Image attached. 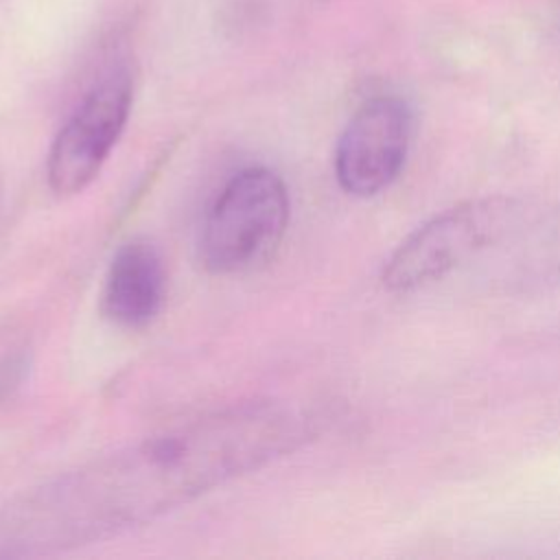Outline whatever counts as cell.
<instances>
[{
    "label": "cell",
    "instance_id": "1",
    "mask_svg": "<svg viewBox=\"0 0 560 560\" xmlns=\"http://www.w3.org/2000/svg\"><path fill=\"white\" fill-rule=\"evenodd\" d=\"M278 402H247L94 459L0 510V556L88 545L151 523L304 440Z\"/></svg>",
    "mask_w": 560,
    "mask_h": 560
},
{
    "label": "cell",
    "instance_id": "2",
    "mask_svg": "<svg viewBox=\"0 0 560 560\" xmlns=\"http://www.w3.org/2000/svg\"><path fill=\"white\" fill-rule=\"evenodd\" d=\"M289 192L278 173L249 166L234 173L210 203L199 232V260L214 276L249 271L280 245Z\"/></svg>",
    "mask_w": 560,
    "mask_h": 560
},
{
    "label": "cell",
    "instance_id": "3",
    "mask_svg": "<svg viewBox=\"0 0 560 560\" xmlns=\"http://www.w3.org/2000/svg\"><path fill=\"white\" fill-rule=\"evenodd\" d=\"M516 217L518 208L503 197L468 201L444 210L396 247L385 262L383 284L394 293H411L440 280L501 238Z\"/></svg>",
    "mask_w": 560,
    "mask_h": 560
},
{
    "label": "cell",
    "instance_id": "4",
    "mask_svg": "<svg viewBox=\"0 0 560 560\" xmlns=\"http://www.w3.org/2000/svg\"><path fill=\"white\" fill-rule=\"evenodd\" d=\"M131 103L133 77L125 66L107 70L90 88L48 151L46 177L55 195L70 197L92 184L125 131Z\"/></svg>",
    "mask_w": 560,
    "mask_h": 560
},
{
    "label": "cell",
    "instance_id": "5",
    "mask_svg": "<svg viewBox=\"0 0 560 560\" xmlns=\"http://www.w3.org/2000/svg\"><path fill=\"white\" fill-rule=\"evenodd\" d=\"M411 112L398 96H374L348 120L335 151L339 186L354 197H372L400 173L411 142Z\"/></svg>",
    "mask_w": 560,
    "mask_h": 560
},
{
    "label": "cell",
    "instance_id": "6",
    "mask_svg": "<svg viewBox=\"0 0 560 560\" xmlns=\"http://www.w3.org/2000/svg\"><path fill=\"white\" fill-rule=\"evenodd\" d=\"M166 271L160 249L149 238L122 243L109 260L103 291V315L122 328H144L162 311Z\"/></svg>",
    "mask_w": 560,
    "mask_h": 560
},
{
    "label": "cell",
    "instance_id": "7",
    "mask_svg": "<svg viewBox=\"0 0 560 560\" xmlns=\"http://www.w3.org/2000/svg\"><path fill=\"white\" fill-rule=\"evenodd\" d=\"M26 372V359L22 354H11L0 359V398L15 389Z\"/></svg>",
    "mask_w": 560,
    "mask_h": 560
}]
</instances>
